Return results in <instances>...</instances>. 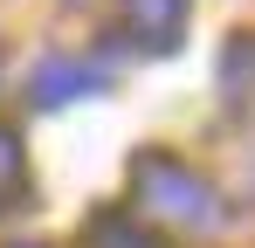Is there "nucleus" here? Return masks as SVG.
<instances>
[{"label": "nucleus", "instance_id": "4", "mask_svg": "<svg viewBox=\"0 0 255 248\" xmlns=\"http://www.w3.org/2000/svg\"><path fill=\"white\" fill-rule=\"evenodd\" d=\"M221 83L228 97H255V35H235L221 48Z\"/></svg>", "mask_w": 255, "mask_h": 248}, {"label": "nucleus", "instance_id": "1", "mask_svg": "<svg viewBox=\"0 0 255 248\" xmlns=\"http://www.w3.org/2000/svg\"><path fill=\"white\" fill-rule=\"evenodd\" d=\"M131 207L166 221V228H214L221 221V193L207 172L179 159V152H138L131 159Z\"/></svg>", "mask_w": 255, "mask_h": 248}, {"label": "nucleus", "instance_id": "3", "mask_svg": "<svg viewBox=\"0 0 255 248\" xmlns=\"http://www.w3.org/2000/svg\"><path fill=\"white\" fill-rule=\"evenodd\" d=\"M125 35L145 55H166L186 35V0H125Z\"/></svg>", "mask_w": 255, "mask_h": 248}, {"label": "nucleus", "instance_id": "2", "mask_svg": "<svg viewBox=\"0 0 255 248\" xmlns=\"http://www.w3.org/2000/svg\"><path fill=\"white\" fill-rule=\"evenodd\" d=\"M97 90H104V69H90L76 55H42L35 76H28V97H35L42 111H62V104H76V97H97Z\"/></svg>", "mask_w": 255, "mask_h": 248}, {"label": "nucleus", "instance_id": "5", "mask_svg": "<svg viewBox=\"0 0 255 248\" xmlns=\"http://www.w3.org/2000/svg\"><path fill=\"white\" fill-rule=\"evenodd\" d=\"M21 193V138L0 124V200H14Z\"/></svg>", "mask_w": 255, "mask_h": 248}]
</instances>
